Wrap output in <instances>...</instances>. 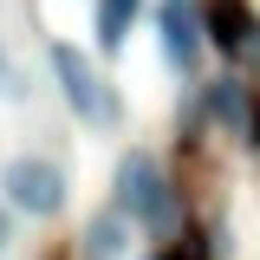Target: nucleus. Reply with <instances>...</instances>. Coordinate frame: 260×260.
<instances>
[{
	"instance_id": "1",
	"label": "nucleus",
	"mask_w": 260,
	"mask_h": 260,
	"mask_svg": "<svg viewBox=\"0 0 260 260\" xmlns=\"http://www.w3.org/2000/svg\"><path fill=\"white\" fill-rule=\"evenodd\" d=\"M111 208L124 215L130 228H143V234H169L176 215H182V195L169 182V169H162L156 150H143V143H130L117 169H111Z\"/></svg>"
},
{
	"instance_id": "2",
	"label": "nucleus",
	"mask_w": 260,
	"mask_h": 260,
	"mask_svg": "<svg viewBox=\"0 0 260 260\" xmlns=\"http://www.w3.org/2000/svg\"><path fill=\"white\" fill-rule=\"evenodd\" d=\"M52 85H59L65 111L78 117L85 130H117L124 124V104H117V85L98 72V59L85 52V46H72V39H52Z\"/></svg>"
},
{
	"instance_id": "3",
	"label": "nucleus",
	"mask_w": 260,
	"mask_h": 260,
	"mask_svg": "<svg viewBox=\"0 0 260 260\" xmlns=\"http://www.w3.org/2000/svg\"><path fill=\"white\" fill-rule=\"evenodd\" d=\"M0 202H7L20 221H59L65 202H72V176H65L59 156L20 150V156L0 162Z\"/></svg>"
},
{
	"instance_id": "4",
	"label": "nucleus",
	"mask_w": 260,
	"mask_h": 260,
	"mask_svg": "<svg viewBox=\"0 0 260 260\" xmlns=\"http://www.w3.org/2000/svg\"><path fill=\"white\" fill-rule=\"evenodd\" d=\"M202 26H208V52H221L228 72H254L260 65V13L247 0H208L202 7Z\"/></svg>"
},
{
	"instance_id": "5",
	"label": "nucleus",
	"mask_w": 260,
	"mask_h": 260,
	"mask_svg": "<svg viewBox=\"0 0 260 260\" xmlns=\"http://www.w3.org/2000/svg\"><path fill=\"white\" fill-rule=\"evenodd\" d=\"M156 46L162 65L195 78L202 72V52H208V26H202V7L195 0H156Z\"/></svg>"
},
{
	"instance_id": "6",
	"label": "nucleus",
	"mask_w": 260,
	"mask_h": 260,
	"mask_svg": "<svg viewBox=\"0 0 260 260\" xmlns=\"http://www.w3.org/2000/svg\"><path fill=\"white\" fill-rule=\"evenodd\" d=\"M195 124L208 117L215 130H228V137H254V117H260V104H254V85L241 78V72H221V78H202L195 85V111H189Z\"/></svg>"
},
{
	"instance_id": "7",
	"label": "nucleus",
	"mask_w": 260,
	"mask_h": 260,
	"mask_svg": "<svg viewBox=\"0 0 260 260\" xmlns=\"http://www.w3.org/2000/svg\"><path fill=\"white\" fill-rule=\"evenodd\" d=\"M150 13V0H98L91 7V32H98V52L104 59H117L130 46V32H137V20Z\"/></svg>"
},
{
	"instance_id": "8",
	"label": "nucleus",
	"mask_w": 260,
	"mask_h": 260,
	"mask_svg": "<svg viewBox=\"0 0 260 260\" xmlns=\"http://www.w3.org/2000/svg\"><path fill=\"white\" fill-rule=\"evenodd\" d=\"M78 260H130V221L117 208H98L78 228Z\"/></svg>"
},
{
	"instance_id": "9",
	"label": "nucleus",
	"mask_w": 260,
	"mask_h": 260,
	"mask_svg": "<svg viewBox=\"0 0 260 260\" xmlns=\"http://www.w3.org/2000/svg\"><path fill=\"white\" fill-rule=\"evenodd\" d=\"M0 98H26V78H20V65H13L7 32H0Z\"/></svg>"
},
{
	"instance_id": "10",
	"label": "nucleus",
	"mask_w": 260,
	"mask_h": 260,
	"mask_svg": "<svg viewBox=\"0 0 260 260\" xmlns=\"http://www.w3.org/2000/svg\"><path fill=\"white\" fill-rule=\"evenodd\" d=\"M13 228H20V215H13V208H7V202H0V254H7V247H13Z\"/></svg>"
},
{
	"instance_id": "11",
	"label": "nucleus",
	"mask_w": 260,
	"mask_h": 260,
	"mask_svg": "<svg viewBox=\"0 0 260 260\" xmlns=\"http://www.w3.org/2000/svg\"><path fill=\"white\" fill-rule=\"evenodd\" d=\"M247 143H254V150H260V117H254V137H247Z\"/></svg>"
},
{
	"instance_id": "12",
	"label": "nucleus",
	"mask_w": 260,
	"mask_h": 260,
	"mask_svg": "<svg viewBox=\"0 0 260 260\" xmlns=\"http://www.w3.org/2000/svg\"><path fill=\"white\" fill-rule=\"evenodd\" d=\"M143 260H182V254H143Z\"/></svg>"
}]
</instances>
